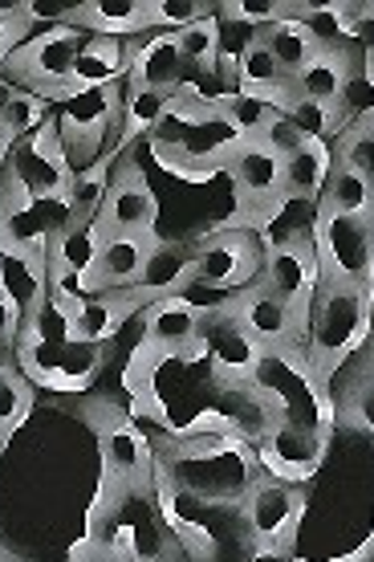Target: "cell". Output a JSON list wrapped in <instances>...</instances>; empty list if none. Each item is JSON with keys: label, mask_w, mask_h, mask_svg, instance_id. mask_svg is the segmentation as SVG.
I'll use <instances>...</instances> for the list:
<instances>
[{"label": "cell", "mask_w": 374, "mask_h": 562, "mask_svg": "<svg viewBox=\"0 0 374 562\" xmlns=\"http://www.w3.org/2000/svg\"><path fill=\"white\" fill-rule=\"evenodd\" d=\"M371 285L362 281L321 278L309 306V330H305V367L318 392L330 395L333 375L362 351L366 338V310H371Z\"/></svg>", "instance_id": "6da1fadb"}, {"label": "cell", "mask_w": 374, "mask_h": 562, "mask_svg": "<svg viewBox=\"0 0 374 562\" xmlns=\"http://www.w3.org/2000/svg\"><path fill=\"white\" fill-rule=\"evenodd\" d=\"M86 37H90V33L73 25L42 29L37 37H29V42L4 61V74H9L21 90L45 99L57 111V106L73 94V66H78V54H82Z\"/></svg>", "instance_id": "7a4b0ae2"}, {"label": "cell", "mask_w": 374, "mask_h": 562, "mask_svg": "<svg viewBox=\"0 0 374 562\" xmlns=\"http://www.w3.org/2000/svg\"><path fill=\"white\" fill-rule=\"evenodd\" d=\"M195 261H192V285L212 290V294H240L245 285L261 281L264 249L257 233L245 228L216 225L204 237H195Z\"/></svg>", "instance_id": "3957f363"}, {"label": "cell", "mask_w": 374, "mask_h": 562, "mask_svg": "<svg viewBox=\"0 0 374 562\" xmlns=\"http://www.w3.org/2000/svg\"><path fill=\"white\" fill-rule=\"evenodd\" d=\"M118 114H123V86L73 90L70 99L57 106V127H61V143H66L73 171L94 168L102 159L111 127H118Z\"/></svg>", "instance_id": "277c9868"}, {"label": "cell", "mask_w": 374, "mask_h": 562, "mask_svg": "<svg viewBox=\"0 0 374 562\" xmlns=\"http://www.w3.org/2000/svg\"><path fill=\"white\" fill-rule=\"evenodd\" d=\"M314 254H318L321 278L371 285L374 221L342 216V212H330L318 204V216H314Z\"/></svg>", "instance_id": "5b68a950"}, {"label": "cell", "mask_w": 374, "mask_h": 562, "mask_svg": "<svg viewBox=\"0 0 374 562\" xmlns=\"http://www.w3.org/2000/svg\"><path fill=\"white\" fill-rule=\"evenodd\" d=\"M200 351L216 371V383L220 392L228 387H240V383H252L261 375V359L264 351L257 347V338L245 330V323L236 318V310L224 302V306H204V323H200Z\"/></svg>", "instance_id": "8992f818"}, {"label": "cell", "mask_w": 374, "mask_h": 562, "mask_svg": "<svg viewBox=\"0 0 374 562\" xmlns=\"http://www.w3.org/2000/svg\"><path fill=\"white\" fill-rule=\"evenodd\" d=\"M305 493L302 485H285V481H252L245 493V521H249L252 547L261 554H285L293 547V535L302 526Z\"/></svg>", "instance_id": "52a82bcc"}, {"label": "cell", "mask_w": 374, "mask_h": 562, "mask_svg": "<svg viewBox=\"0 0 374 562\" xmlns=\"http://www.w3.org/2000/svg\"><path fill=\"white\" fill-rule=\"evenodd\" d=\"M98 449H102V469H106V485L118 493H151L155 485V452L139 424L111 412L98 424Z\"/></svg>", "instance_id": "ba28073f"}, {"label": "cell", "mask_w": 374, "mask_h": 562, "mask_svg": "<svg viewBox=\"0 0 374 562\" xmlns=\"http://www.w3.org/2000/svg\"><path fill=\"white\" fill-rule=\"evenodd\" d=\"M155 221H159V196H155V188L147 183V176H143V168L135 159H118L106 204L98 212L102 237H155Z\"/></svg>", "instance_id": "9c48e42d"}, {"label": "cell", "mask_w": 374, "mask_h": 562, "mask_svg": "<svg viewBox=\"0 0 374 562\" xmlns=\"http://www.w3.org/2000/svg\"><path fill=\"white\" fill-rule=\"evenodd\" d=\"M261 281L273 294L293 310V318L302 326V335L309 330V306H314V290L321 281L318 254L314 240H290V245H273L264 249Z\"/></svg>", "instance_id": "30bf717a"}, {"label": "cell", "mask_w": 374, "mask_h": 562, "mask_svg": "<svg viewBox=\"0 0 374 562\" xmlns=\"http://www.w3.org/2000/svg\"><path fill=\"white\" fill-rule=\"evenodd\" d=\"M224 302L236 310V318L245 323V330L257 338V347H261L264 355L302 351L305 347V335H302V326H297V318H293V310L285 306L264 281H252V285H245L240 294L224 297Z\"/></svg>", "instance_id": "8fae6325"}, {"label": "cell", "mask_w": 374, "mask_h": 562, "mask_svg": "<svg viewBox=\"0 0 374 562\" xmlns=\"http://www.w3.org/2000/svg\"><path fill=\"white\" fill-rule=\"evenodd\" d=\"M326 445H330V432L309 428V424L285 420L277 432L257 449V464H261L273 481L302 485V481H309L321 469V461H326Z\"/></svg>", "instance_id": "7c38bea8"}, {"label": "cell", "mask_w": 374, "mask_h": 562, "mask_svg": "<svg viewBox=\"0 0 374 562\" xmlns=\"http://www.w3.org/2000/svg\"><path fill=\"white\" fill-rule=\"evenodd\" d=\"M200 323L204 306L188 294L159 297L143 310V347L155 355H180V359H204L200 351Z\"/></svg>", "instance_id": "4fadbf2b"}, {"label": "cell", "mask_w": 374, "mask_h": 562, "mask_svg": "<svg viewBox=\"0 0 374 562\" xmlns=\"http://www.w3.org/2000/svg\"><path fill=\"white\" fill-rule=\"evenodd\" d=\"M224 420L240 436V445H249L252 452L261 449L269 436L277 432L281 424L290 420V400L277 392V387H269V383L252 380V383H240V387H228L224 392Z\"/></svg>", "instance_id": "5bb4252c"}, {"label": "cell", "mask_w": 374, "mask_h": 562, "mask_svg": "<svg viewBox=\"0 0 374 562\" xmlns=\"http://www.w3.org/2000/svg\"><path fill=\"white\" fill-rule=\"evenodd\" d=\"M21 355V367L25 375H33L45 387H61V392H78L98 375L102 367V347H86V342H54V347H25Z\"/></svg>", "instance_id": "9a60e30c"}, {"label": "cell", "mask_w": 374, "mask_h": 562, "mask_svg": "<svg viewBox=\"0 0 374 562\" xmlns=\"http://www.w3.org/2000/svg\"><path fill=\"white\" fill-rule=\"evenodd\" d=\"M183 57H180V33L171 29H155L131 42V66H126V86H143V90H167L180 94Z\"/></svg>", "instance_id": "2e32d148"}, {"label": "cell", "mask_w": 374, "mask_h": 562, "mask_svg": "<svg viewBox=\"0 0 374 562\" xmlns=\"http://www.w3.org/2000/svg\"><path fill=\"white\" fill-rule=\"evenodd\" d=\"M155 254V237H102L90 278V294H135L147 278V261Z\"/></svg>", "instance_id": "e0dca14e"}, {"label": "cell", "mask_w": 374, "mask_h": 562, "mask_svg": "<svg viewBox=\"0 0 374 562\" xmlns=\"http://www.w3.org/2000/svg\"><path fill=\"white\" fill-rule=\"evenodd\" d=\"M350 70H354V57H350L347 49H318V54L309 57L302 70L290 78L293 99L326 106V111H338L342 90H347V82H350Z\"/></svg>", "instance_id": "ac0fdd59"}, {"label": "cell", "mask_w": 374, "mask_h": 562, "mask_svg": "<svg viewBox=\"0 0 374 562\" xmlns=\"http://www.w3.org/2000/svg\"><path fill=\"white\" fill-rule=\"evenodd\" d=\"M131 314H143V302L135 294H94L82 297L70 318V338L86 347H106Z\"/></svg>", "instance_id": "d6986e66"}, {"label": "cell", "mask_w": 374, "mask_h": 562, "mask_svg": "<svg viewBox=\"0 0 374 562\" xmlns=\"http://www.w3.org/2000/svg\"><path fill=\"white\" fill-rule=\"evenodd\" d=\"M82 29L98 37L135 42L143 33L159 29L155 0H82Z\"/></svg>", "instance_id": "ffe728a7"}, {"label": "cell", "mask_w": 374, "mask_h": 562, "mask_svg": "<svg viewBox=\"0 0 374 562\" xmlns=\"http://www.w3.org/2000/svg\"><path fill=\"white\" fill-rule=\"evenodd\" d=\"M192 261L195 249L183 240H155V254L147 261V278L135 290V297L143 302V310L159 302V297H175L192 285Z\"/></svg>", "instance_id": "44dd1931"}, {"label": "cell", "mask_w": 374, "mask_h": 562, "mask_svg": "<svg viewBox=\"0 0 374 562\" xmlns=\"http://www.w3.org/2000/svg\"><path fill=\"white\" fill-rule=\"evenodd\" d=\"M126 66H131V42L118 37H98L90 33L73 66V90H106V86H123Z\"/></svg>", "instance_id": "7402d4cb"}, {"label": "cell", "mask_w": 374, "mask_h": 562, "mask_svg": "<svg viewBox=\"0 0 374 562\" xmlns=\"http://www.w3.org/2000/svg\"><path fill=\"white\" fill-rule=\"evenodd\" d=\"M333 171V143L314 139L290 159H281V176H285V196L302 200V204H321L326 180Z\"/></svg>", "instance_id": "603a6c76"}, {"label": "cell", "mask_w": 374, "mask_h": 562, "mask_svg": "<svg viewBox=\"0 0 374 562\" xmlns=\"http://www.w3.org/2000/svg\"><path fill=\"white\" fill-rule=\"evenodd\" d=\"M123 159L118 147L98 159L94 168L86 171H73L70 188H66V204H70V216L73 225H98V212L106 204V192H111V176H114V164Z\"/></svg>", "instance_id": "cb8c5ba5"}, {"label": "cell", "mask_w": 374, "mask_h": 562, "mask_svg": "<svg viewBox=\"0 0 374 562\" xmlns=\"http://www.w3.org/2000/svg\"><path fill=\"white\" fill-rule=\"evenodd\" d=\"M175 102V94H167V90H143V86H126L123 94V114H118V135H114L111 147L126 155V147L135 139H147L155 127H159V119L167 114V106Z\"/></svg>", "instance_id": "d4e9b609"}, {"label": "cell", "mask_w": 374, "mask_h": 562, "mask_svg": "<svg viewBox=\"0 0 374 562\" xmlns=\"http://www.w3.org/2000/svg\"><path fill=\"white\" fill-rule=\"evenodd\" d=\"M321 209L374 221V188L366 183V176H362L354 164L333 155V171H330V180H326V192H321Z\"/></svg>", "instance_id": "484cf974"}, {"label": "cell", "mask_w": 374, "mask_h": 562, "mask_svg": "<svg viewBox=\"0 0 374 562\" xmlns=\"http://www.w3.org/2000/svg\"><path fill=\"white\" fill-rule=\"evenodd\" d=\"M261 42H264V49L273 54V61L281 66V74H285V78H293V74L302 70L305 61L321 49L318 37H314V29L305 25L297 13L285 16V21H277L273 29H264Z\"/></svg>", "instance_id": "4316f807"}, {"label": "cell", "mask_w": 374, "mask_h": 562, "mask_svg": "<svg viewBox=\"0 0 374 562\" xmlns=\"http://www.w3.org/2000/svg\"><path fill=\"white\" fill-rule=\"evenodd\" d=\"M216 13H220V4H216ZM216 13L180 29V57L188 78H216V54H220V21H216Z\"/></svg>", "instance_id": "83f0119b"}, {"label": "cell", "mask_w": 374, "mask_h": 562, "mask_svg": "<svg viewBox=\"0 0 374 562\" xmlns=\"http://www.w3.org/2000/svg\"><path fill=\"white\" fill-rule=\"evenodd\" d=\"M49 119H54V106L45 99H37V94H29V90H21L13 99V106L0 114V135L16 147V143H25L29 135H37Z\"/></svg>", "instance_id": "f1b7e54d"}, {"label": "cell", "mask_w": 374, "mask_h": 562, "mask_svg": "<svg viewBox=\"0 0 374 562\" xmlns=\"http://www.w3.org/2000/svg\"><path fill=\"white\" fill-rule=\"evenodd\" d=\"M224 111V123L240 135V139H257L264 131V123L277 114V106L269 99H261V94H245V90H233L228 99L220 102Z\"/></svg>", "instance_id": "f546056e"}, {"label": "cell", "mask_w": 374, "mask_h": 562, "mask_svg": "<svg viewBox=\"0 0 374 562\" xmlns=\"http://www.w3.org/2000/svg\"><path fill=\"white\" fill-rule=\"evenodd\" d=\"M33 412V387L13 367H0V445L29 420Z\"/></svg>", "instance_id": "4dcf8cb0"}, {"label": "cell", "mask_w": 374, "mask_h": 562, "mask_svg": "<svg viewBox=\"0 0 374 562\" xmlns=\"http://www.w3.org/2000/svg\"><path fill=\"white\" fill-rule=\"evenodd\" d=\"M293 13H297V0H224L220 4V16L245 29H257V33L273 29Z\"/></svg>", "instance_id": "1f68e13d"}, {"label": "cell", "mask_w": 374, "mask_h": 562, "mask_svg": "<svg viewBox=\"0 0 374 562\" xmlns=\"http://www.w3.org/2000/svg\"><path fill=\"white\" fill-rule=\"evenodd\" d=\"M333 155L347 159L366 176V183L374 188V119H362V123H350L338 139H333Z\"/></svg>", "instance_id": "d6a6232c"}, {"label": "cell", "mask_w": 374, "mask_h": 562, "mask_svg": "<svg viewBox=\"0 0 374 562\" xmlns=\"http://www.w3.org/2000/svg\"><path fill=\"white\" fill-rule=\"evenodd\" d=\"M212 13H216V4H208V0H155L159 29H171V33H180V29L195 25L200 16H212Z\"/></svg>", "instance_id": "836d02e7"}, {"label": "cell", "mask_w": 374, "mask_h": 562, "mask_svg": "<svg viewBox=\"0 0 374 562\" xmlns=\"http://www.w3.org/2000/svg\"><path fill=\"white\" fill-rule=\"evenodd\" d=\"M257 143H261L264 151H273L277 155V159H290L293 151H302L305 143V135L297 127H293L290 119H285V114H273V119H269V123H264V131L261 135H257Z\"/></svg>", "instance_id": "e575fe53"}, {"label": "cell", "mask_w": 374, "mask_h": 562, "mask_svg": "<svg viewBox=\"0 0 374 562\" xmlns=\"http://www.w3.org/2000/svg\"><path fill=\"white\" fill-rule=\"evenodd\" d=\"M21 323H25V306L16 302V294L4 281V261H0V342H13L21 335Z\"/></svg>", "instance_id": "d590c367"}, {"label": "cell", "mask_w": 374, "mask_h": 562, "mask_svg": "<svg viewBox=\"0 0 374 562\" xmlns=\"http://www.w3.org/2000/svg\"><path fill=\"white\" fill-rule=\"evenodd\" d=\"M29 16L21 13V16H0V70H4V61L21 49V45L29 42Z\"/></svg>", "instance_id": "8d00e7d4"}, {"label": "cell", "mask_w": 374, "mask_h": 562, "mask_svg": "<svg viewBox=\"0 0 374 562\" xmlns=\"http://www.w3.org/2000/svg\"><path fill=\"white\" fill-rule=\"evenodd\" d=\"M359 359H362L366 367H374V297H371V310H366V338H362Z\"/></svg>", "instance_id": "74e56055"}, {"label": "cell", "mask_w": 374, "mask_h": 562, "mask_svg": "<svg viewBox=\"0 0 374 562\" xmlns=\"http://www.w3.org/2000/svg\"><path fill=\"white\" fill-rule=\"evenodd\" d=\"M16 94H21V86H16L13 78H9V74L0 70V114H4V111H9V106H13Z\"/></svg>", "instance_id": "f35d334b"}, {"label": "cell", "mask_w": 374, "mask_h": 562, "mask_svg": "<svg viewBox=\"0 0 374 562\" xmlns=\"http://www.w3.org/2000/svg\"><path fill=\"white\" fill-rule=\"evenodd\" d=\"M9 155H13V143L0 135V183H4V171H9Z\"/></svg>", "instance_id": "ab89813d"}, {"label": "cell", "mask_w": 374, "mask_h": 562, "mask_svg": "<svg viewBox=\"0 0 374 562\" xmlns=\"http://www.w3.org/2000/svg\"><path fill=\"white\" fill-rule=\"evenodd\" d=\"M0 562H21V559H16L13 550H9V547H4V542H0Z\"/></svg>", "instance_id": "60d3db41"}, {"label": "cell", "mask_w": 374, "mask_h": 562, "mask_svg": "<svg viewBox=\"0 0 374 562\" xmlns=\"http://www.w3.org/2000/svg\"><path fill=\"white\" fill-rule=\"evenodd\" d=\"M131 562H159V559H151V554H139V559H131Z\"/></svg>", "instance_id": "b9f144b4"}, {"label": "cell", "mask_w": 374, "mask_h": 562, "mask_svg": "<svg viewBox=\"0 0 374 562\" xmlns=\"http://www.w3.org/2000/svg\"><path fill=\"white\" fill-rule=\"evenodd\" d=\"M371 294H374V261H371Z\"/></svg>", "instance_id": "7bdbcfd3"}, {"label": "cell", "mask_w": 374, "mask_h": 562, "mask_svg": "<svg viewBox=\"0 0 374 562\" xmlns=\"http://www.w3.org/2000/svg\"><path fill=\"white\" fill-rule=\"evenodd\" d=\"M371 9H374V0H371Z\"/></svg>", "instance_id": "ee69618b"}]
</instances>
